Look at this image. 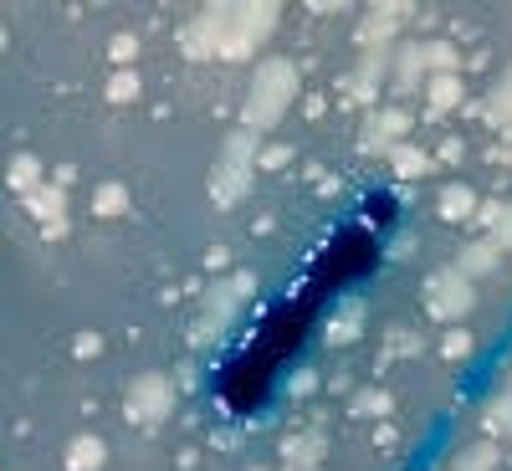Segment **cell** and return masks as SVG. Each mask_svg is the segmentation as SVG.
Listing matches in <instances>:
<instances>
[{
	"mask_svg": "<svg viewBox=\"0 0 512 471\" xmlns=\"http://www.w3.org/2000/svg\"><path fill=\"white\" fill-rule=\"evenodd\" d=\"M379 267V236L359 221V226H344L323 241V251L313 256V272H308V297H333V292H349L359 282H369Z\"/></svg>",
	"mask_w": 512,
	"mask_h": 471,
	"instance_id": "6da1fadb",
	"label": "cell"
},
{
	"mask_svg": "<svg viewBox=\"0 0 512 471\" xmlns=\"http://www.w3.org/2000/svg\"><path fill=\"white\" fill-rule=\"evenodd\" d=\"M395 221H400V200H390L384 190H374V195L364 200V226H369L374 236H384V231H395Z\"/></svg>",
	"mask_w": 512,
	"mask_h": 471,
	"instance_id": "7a4b0ae2",
	"label": "cell"
}]
</instances>
